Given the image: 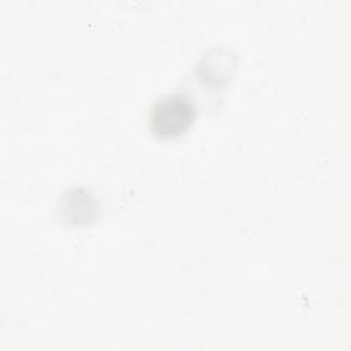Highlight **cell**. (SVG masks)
<instances>
[{
	"mask_svg": "<svg viewBox=\"0 0 351 351\" xmlns=\"http://www.w3.org/2000/svg\"><path fill=\"white\" fill-rule=\"evenodd\" d=\"M196 117L195 104L184 93H169L159 97L151 107L148 125L151 132L162 138L184 134Z\"/></svg>",
	"mask_w": 351,
	"mask_h": 351,
	"instance_id": "cell-1",
	"label": "cell"
}]
</instances>
